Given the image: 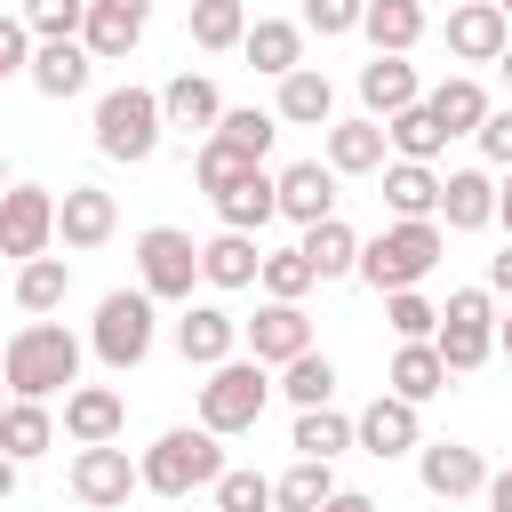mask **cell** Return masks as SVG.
I'll use <instances>...</instances> for the list:
<instances>
[{"label": "cell", "instance_id": "obj_57", "mask_svg": "<svg viewBox=\"0 0 512 512\" xmlns=\"http://www.w3.org/2000/svg\"><path fill=\"white\" fill-rule=\"evenodd\" d=\"M0 192H8V160H0Z\"/></svg>", "mask_w": 512, "mask_h": 512}, {"label": "cell", "instance_id": "obj_32", "mask_svg": "<svg viewBox=\"0 0 512 512\" xmlns=\"http://www.w3.org/2000/svg\"><path fill=\"white\" fill-rule=\"evenodd\" d=\"M384 384H392L400 400H416V408H424V400H440V392H448V360L432 352V336H424V344H400Z\"/></svg>", "mask_w": 512, "mask_h": 512}, {"label": "cell", "instance_id": "obj_18", "mask_svg": "<svg viewBox=\"0 0 512 512\" xmlns=\"http://www.w3.org/2000/svg\"><path fill=\"white\" fill-rule=\"evenodd\" d=\"M56 232H64V248H104V240L120 232L112 192H104V184H72V192L56 200Z\"/></svg>", "mask_w": 512, "mask_h": 512}, {"label": "cell", "instance_id": "obj_54", "mask_svg": "<svg viewBox=\"0 0 512 512\" xmlns=\"http://www.w3.org/2000/svg\"><path fill=\"white\" fill-rule=\"evenodd\" d=\"M16 496V456H0V504Z\"/></svg>", "mask_w": 512, "mask_h": 512}, {"label": "cell", "instance_id": "obj_4", "mask_svg": "<svg viewBox=\"0 0 512 512\" xmlns=\"http://www.w3.org/2000/svg\"><path fill=\"white\" fill-rule=\"evenodd\" d=\"M160 88H104L96 96V152L104 160H128V168H144L152 152H160Z\"/></svg>", "mask_w": 512, "mask_h": 512}, {"label": "cell", "instance_id": "obj_34", "mask_svg": "<svg viewBox=\"0 0 512 512\" xmlns=\"http://www.w3.org/2000/svg\"><path fill=\"white\" fill-rule=\"evenodd\" d=\"M424 104L440 112V128H448V136H472V128L488 120V88H480L472 72H448V80H440V88H432Z\"/></svg>", "mask_w": 512, "mask_h": 512}, {"label": "cell", "instance_id": "obj_6", "mask_svg": "<svg viewBox=\"0 0 512 512\" xmlns=\"http://www.w3.org/2000/svg\"><path fill=\"white\" fill-rule=\"evenodd\" d=\"M432 352L448 360V376H472V368L496 352V304H488V288H456V296L440 304Z\"/></svg>", "mask_w": 512, "mask_h": 512}, {"label": "cell", "instance_id": "obj_35", "mask_svg": "<svg viewBox=\"0 0 512 512\" xmlns=\"http://www.w3.org/2000/svg\"><path fill=\"white\" fill-rule=\"evenodd\" d=\"M384 208H392V216H432V208H440L432 160H392V168H384Z\"/></svg>", "mask_w": 512, "mask_h": 512}, {"label": "cell", "instance_id": "obj_47", "mask_svg": "<svg viewBox=\"0 0 512 512\" xmlns=\"http://www.w3.org/2000/svg\"><path fill=\"white\" fill-rule=\"evenodd\" d=\"M360 8H368V0H304V32H320V40L360 32Z\"/></svg>", "mask_w": 512, "mask_h": 512}, {"label": "cell", "instance_id": "obj_44", "mask_svg": "<svg viewBox=\"0 0 512 512\" xmlns=\"http://www.w3.org/2000/svg\"><path fill=\"white\" fill-rule=\"evenodd\" d=\"M384 320H392L400 344H424V336L440 328V304H424L416 288H392V296H384Z\"/></svg>", "mask_w": 512, "mask_h": 512}, {"label": "cell", "instance_id": "obj_59", "mask_svg": "<svg viewBox=\"0 0 512 512\" xmlns=\"http://www.w3.org/2000/svg\"><path fill=\"white\" fill-rule=\"evenodd\" d=\"M0 408H8V400H0Z\"/></svg>", "mask_w": 512, "mask_h": 512}, {"label": "cell", "instance_id": "obj_15", "mask_svg": "<svg viewBox=\"0 0 512 512\" xmlns=\"http://www.w3.org/2000/svg\"><path fill=\"white\" fill-rule=\"evenodd\" d=\"M432 216H440L448 232H488V224H496V176H488V168H448Z\"/></svg>", "mask_w": 512, "mask_h": 512}, {"label": "cell", "instance_id": "obj_43", "mask_svg": "<svg viewBox=\"0 0 512 512\" xmlns=\"http://www.w3.org/2000/svg\"><path fill=\"white\" fill-rule=\"evenodd\" d=\"M16 16H24V32H32V40H80L88 0H24Z\"/></svg>", "mask_w": 512, "mask_h": 512}, {"label": "cell", "instance_id": "obj_11", "mask_svg": "<svg viewBox=\"0 0 512 512\" xmlns=\"http://www.w3.org/2000/svg\"><path fill=\"white\" fill-rule=\"evenodd\" d=\"M240 336H248V360H264V368L312 352V320H304V304H280V296H264L256 320H240Z\"/></svg>", "mask_w": 512, "mask_h": 512}, {"label": "cell", "instance_id": "obj_33", "mask_svg": "<svg viewBox=\"0 0 512 512\" xmlns=\"http://www.w3.org/2000/svg\"><path fill=\"white\" fill-rule=\"evenodd\" d=\"M384 144L400 152V160H440V144H448V128H440V112L416 96V104H400L392 120H384Z\"/></svg>", "mask_w": 512, "mask_h": 512}, {"label": "cell", "instance_id": "obj_25", "mask_svg": "<svg viewBox=\"0 0 512 512\" xmlns=\"http://www.w3.org/2000/svg\"><path fill=\"white\" fill-rule=\"evenodd\" d=\"M360 32H368L376 56H408L424 40V0H368L360 8Z\"/></svg>", "mask_w": 512, "mask_h": 512}, {"label": "cell", "instance_id": "obj_16", "mask_svg": "<svg viewBox=\"0 0 512 512\" xmlns=\"http://www.w3.org/2000/svg\"><path fill=\"white\" fill-rule=\"evenodd\" d=\"M352 448H368V456H408V448H416V400L376 392V400L352 416Z\"/></svg>", "mask_w": 512, "mask_h": 512}, {"label": "cell", "instance_id": "obj_14", "mask_svg": "<svg viewBox=\"0 0 512 512\" xmlns=\"http://www.w3.org/2000/svg\"><path fill=\"white\" fill-rule=\"evenodd\" d=\"M416 472H424V488L448 496V504L488 488V464H480V448H464V440H416Z\"/></svg>", "mask_w": 512, "mask_h": 512}, {"label": "cell", "instance_id": "obj_13", "mask_svg": "<svg viewBox=\"0 0 512 512\" xmlns=\"http://www.w3.org/2000/svg\"><path fill=\"white\" fill-rule=\"evenodd\" d=\"M504 40H512V16H504L496 0H464V8H448V56H456V64H496Z\"/></svg>", "mask_w": 512, "mask_h": 512}, {"label": "cell", "instance_id": "obj_40", "mask_svg": "<svg viewBox=\"0 0 512 512\" xmlns=\"http://www.w3.org/2000/svg\"><path fill=\"white\" fill-rule=\"evenodd\" d=\"M240 32H248V8L240 0H192V48L224 56V48H240Z\"/></svg>", "mask_w": 512, "mask_h": 512}, {"label": "cell", "instance_id": "obj_3", "mask_svg": "<svg viewBox=\"0 0 512 512\" xmlns=\"http://www.w3.org/2000/svg\"><path fill=\"white\" fill-rule=\"evenodd\" d=\"M216 472H224V448H216V432H208V424H176V432H160V440L136 456V480H144L152 496L216 488Z\"/></svg>", "mask_w": 512, "mask_h": 512}, {"label": "cell", "instance_id": "obj_17", "mask_svg": "<svg viewBox=\"0 0 512 512\" xmlns=\"http://www.w3.org/2000/svg\"><path fill=\"white\" fill-rule=\"evenodd\" d=\"M272 192H280V216H288V224L336 216V168H320V160H288V168L272 176Z\"/></svg>", "mask_w": 512, "mask_h": 512}, {"label": "cell", "instance_id": "obj_48", "mask_svg": "<svg viewBox=\"0 0 512 512\" xmlns=\"http://www.w3.org/2000/svg\"><path fill=\"white\" fill-rule=\"evenodd\" d=\"M472 136H480V152H488L496 168H512V104H488V120H480Z\"/></svg>", "mask_w": 512, "mask_h": 512}, {"label": "cell", "instance_id": "obj_51", "mask_svg": "<svg viewBox=\"0 0 512 512\" xmlns=\"http://www.w3.org/2000/svg\"><path fill=\"white\" fill-rule=\"evenodd\" d=\"M480 496H488V512H512V472H488V488H480Z\"/></svg>", "mask_w": 512, "mask_h": 512}, {"label": "cell", "instance_id": "obj_22", "mask_svg": "<svg viewBox=\"0 0 512 512\" xmlns=\"http://www.w3.org/2000/svg\"><path fill=\"white\" fill-rule=\"evenodd\" d=\"M216 200V216H224V232H264L272 216H280V192H272V176L264 168H240L224 192H208Z\"/></svg>", "mask_w": 512, "mask_h": 512}, {"label": "cell", "instance_id": "obj_12", "mask_svg": "<svg viewBox=\"0 0 512 512\" xmlns=\"http://www.w3.org/2000/svg\"><path fill=\"white\" fill-rule=\"evenodd\" d=\"M144 16H152V0H88V16H80V48H88L96 64H120V56L144 40Z\"/></svg>", "mask_w": 512, "mask_h": 512}, {"label": "cell", "instance_id": "obj_9", "mask_svg": "<svg viewBox=\"0 0 512 512\" xmlns=\"http://www.w3.org/2000/svg\"><path fill=\"white\" fill-rule=\"evenodd\" d=\"M48 240H56V192L8 184L0 192V256H48Z\"/></svg>", "mask_w": 512, "mask_h": 512}, {"label": "cell", "instance_id": "obj_42", "mask_svg": "<svg viewBox=\"0 0 512 512\" xmlns=\"http://www.w3.org/2000/svg\"><path fill=\"white\" fill-rule=\"evenodd\" d=\"M256 288H264V296H280V304H304V288H312L304 248H272V256L256 264Z\"/></svg>", "mask_w": 512, "mask_h": 512}, {"label": "cell", "instance_id": "obj_39", "mask_svg": "<svg viewBox=\"0 0 512 512\" xmlns=\"http://www.w3.org/2000/svg\"><path fill=\"white\" fill-rule=\"evenodd\" d=\"M280 392H288L296 408L336 400V360H328V352H296V360H280Z\"/></svg>", "mask_w": 512, "mask_h": 512}, {"label": "cell", "instance_id": "obj_37", "mask_svg": "<svg viewBox=\"0 0 512 512\" xmlns=\"http://www.w3.org/2000/svg\"><path fill=\"white\" fill-rule=\"evenodd\" d=\"M208 136H224L240 160H264V152H272V136H280V120H272V112H256V104H224Z\"/></svg>", "mask_w": 512, "mask_h": 512}, {"label": "cell", "instance_id": "obj_29", "mask_svg": "<svg viewBox=\"0 0 512 512\" xmlns=\"http://www.w3.org/2000/svg\"><path fill=\"white\" fill-rule=\"evenodd\" d=\"M304 264H312V280H344L352 264H360V232L344 224V216H320V224H304Z\"/></svg>", "mask_w": 512, "mask_h": 512}, {"label": "cell", "instance_id": "obj_45", "mask_svg": "<svg viewBox=\"0 0 512 512\" xmlns=\"http://www.w3.org/2000/svg\"><path fill=\"white\" fill-rule=\"evenodd\" d=\"M216 512H272V480L264 472H216Z\"/></svg>", "mask_w": 512, "mask_h": 512}, {"label": "cell", "instance_id": "obj_60", "mask_svg": "<svg viewBox=\"0 0 512 512\" xmlns=\"http://www.w3.org/2000/svg\"><path fill=\"white\" fill-rule=\"evenodd\" d=\"M0 80H8V72H0Z\"/></svg>", "mask_w": 512, "mask_h": 512}, {"label": "cell", "instance_id": "obj_50", "mask_svg": "<svg viewBox=\"0 0 512 512\" xmlns=\"http://www.w3.org/2000/svg\"><path fill=\"white\" fill-rule=\"evenodd\" d=\"M488 288H496V296H512V240L488 256Z\"/></svg>", "mask_w": 512, "mask_h": 512}, {"label": "cell", "instance_id": "obj_58", "mask_svg": "<svg viewBox=\"0 0 512 512\" xmlns=\"http://www.w3.org/2000/svg\"><path fill=\"white\" fill-rule=\"evenodd\" d=\"M496 8H504V16H512V0H496Z\"/></svg>", "mask_w": 512, "mask_h": 512}, {"label": "cell", "instance_id": "obj_52", "mask_svg": "<svg viewBox=\"0 0 512 512\" xmlns=\"http://www.w3.org/2000/svg\"><path fill=\"white\" fill-rule=\"evenodd\" d=\"M320 512H376V504H368V496H360V488H336V496H328V504H320Z\"/></svg>", "mask_w": 512, "mask_h": 512}, {"label": "cell", "instance_id": "obj_19", "mask_svg": "<svg viewBox=\"0 0 512 512\" xmlns=\"http://www.w3.org/2000/svg\"><path fill=\"white\" fill-rule=\"evenodd\" d=\"M232 344H240V320H232L224 304H192V312L176 320V352H184V368H216V360H232Z\"/></svg>", "mask_w": 512, "mask_h": 512}, {"label": "cell", "instance_id": "obj_46", "mask_svg": "<svg viewBox=\"0 0 512 512\" xmlns=\"http://www.w3.org/2000/svg\"><path fill=\"white\" fill-rule=\"evenodd\" d=\"M240 168H264V160H240L224 136H200V160H192V176H200V192H224Z\"/></svg>", "mask_w": 512, "mask_h": 512}, {"label": "cell", "instance_id": "obj_23", "mask_svg": "<svg viewBox=\"0 0 512 512\" xmlns=\"http://www.w3.org/2000/svg\"><path fill=\"white\" fill-rule=\"evenodd\" d=\"M424 88H416V64L408 56H368L360 64V104H368V120H392L400 104H416Z\"/></svg>", "mask_w": 512, "mask_h": 512}, {"label": "cell", "instance_id": "obj_28", "mask_svg": "<svg viewBox=\"0 0 512 512\" xmlns=\"http://www.w3.org/2000/svg\"><path fill=\"white\" fill-rule=\"evenodd\" d=\"M328 168L336 176H376L384 168V120H328Z\"/></svg>", "mask_w": 512, "mask_h": 512}, {"label": "cell", "instance_id": "obj_61", "mask_svg": "<svg viewBox=\"0 0 512 512\" xmlns=\"http://www.w3.org/2000/svg\"><path fill=\"white\" fill-rule=\"evenodd\" d=\"M184 8H192V0H184Z\"/></svg>", "mask_w": 512, "mask_h": 512}, {"label": "cell", "instance_id": "obj_36", "mask_svg": "<svg viewBox=\"0 0 512 512\" xmlns=\"http://www.w3.org/2000/svg\"><path fill=\"white\" fill-rule=\"evenodd\" d=\"M336 496V472H328V456H296L280 480H272V504L280 512H320Z\"/></svg>", "mask_w": 512, "mask_h": 512}, {"label": "cell", "instance_id": "obj_53", "mask_svg": "<svg viewBox=\"0 0 512 512\" xmlns=\"http://www.w3.org/2000/svg\"><path fill=\"white\" fill-rule=\"evenodd\" d=\"M496 224L512 232V168H504V184H496Z\"/></svg>", "mask_w": 512, "mask_h": 512}, {"label": "cell", "instance_id": "obj_5", "mask_svg": "<svg viewBox=\"0 0 512 512\" xmlns=\"http://www.w3.org/2000/svg\"><path fill=\"white\" fill-rule=\"evenodd\" d=\"M192 280H200V240L192 232H176V224L136 232V288L152 304H192Z\"/></svg>", "mask_w": 512, "mask_h": 512}, {"label": "cell", "instance_id": "obj_27", "mask_svg": "<svg viewBox=\"0 0 512 512\" xmlns=\"http://www.w3.org/2000/svg\"><path fill=\"white\" fill-rule=\"evenodd\" d=\"M216 112H224V96H216L208 72H176V80L160 88V120H168V128H200V136H208Z\"/></svg>", "mask_w": 512, "mask_h": 512}, {"label": "cell", "instance_id": "obj_1", "mask_svg": "<svg viewBox=\"0 0 512 512\" xmlns=\"http://www.w3.org/2000/svg\"><path fill=\"white\" fill-rule=\"evenodd\" d=\"M0 384L16 400H48V392H72L80 384V336L64 320H24L0 352Z\"/></svg>", "mask_w": 512, "mask_h": 512}, {"label": "cell", "instance_id": "obj_49", "mask_svg": "<svg viewBox=\"0 0 512 512\" xmlns=\"http://www.w3.org/2000/svg\"><path fill=\"white\" fill-rule=\"evenodd\" d=\"M32 64V32H24V16H0V72H24Z\"/></svg>", "mask_w": 512, "mask_h": 512}, {"label": "cell", "instance_id": "obj_20", "mask_svg": "<svg viewBox=\"0 0 512 512\" xmlns=\"http://www.w3.org/2000/svg\"><path fill=\"white\" fill-rule=\"evenodd\" d=\"M120 424H128V400H120L112 384H72V392H64V432H72L80 448L120 440Z\"/></svg>", "mask_w": 512, "mask_h": 512}, {"label": "cell", "instance_id": "obj_8", "mask_svg": "<svg viewBox=\"0 0 512 512\" xmlns=\"http://www.w3.org/2000/svg\"><path fill=\"white\" fill-rule=\"evenodd\" d=\"M88 344H96L104 368H144V352H152V296H144V288H112V296L96 304Z\"/></svg>", "mask_w": 512, "mask_h": 512}, {"label": "cell", "instance_id": "obj_56", "mask_svg": "<svg viewBox=\"0 0 512 512\" xmlns=\"http://www.w3.org/2000/svg\"><path fill=\"white\" fill-rule=\"evenodd\" d=\"M496 344H504V360H512V320H504V328H496Z\"/></svg>", "mask_w": 512, "mask_h": 512}, {"label": "cell", "instance_id": "obj_2", "mask_svg": "<svg viewBox=\"0 0 512 512\" xmlns=\"http://www.w3.org/2000/svg\"><path fill=\"white\" fill-rule=\"evenodd\" d=\"M440 256H448V240H440L432 216H392L376 240H360V264H352V272H360L376 296H392V288H416Z\"/></svg>", "mask_w": 512, "mask_h": 512}, {"label": "cell", "instance_id": "obj_21", "mask_svg": "<svg viewBox=\"0 0 512 512\" xmlns=\"http://www.w3.org/2000/svg\"><path fill=\"white\" fill-rule=\"evenodd\" d=\"M24 72H32V88H40L48 104H64V96H80V88H88V72H96V56H88L80 40H40Z\"/></svg>", "mask_w": 512, "mask_h": 512}, {"label": "cell", "instance_id": "obj_31", "mask_svg": "<svg viewBox=\"0 0 512 512\" xmlns=\"http://www.w3.org/2000/svg\"><path fill=\"white\" fill-rule=\"evenodd\" d=\"M48 448H56V416H48V400H8V408H0V456L32 464V456H48Z\"/></svg>", "mask_w": 512, "mask_h": 512}, {"label": "cell", "instance_id": "obj_10", "mask_svg": "<svg viewBox=\"0 0 512 512\" xmlns=\"http://www.w3.org/2000/svg\"><path fill=\"white\" fill-rule=\"evenodd\" d=\"M144 480H136V464H128V448H112V440H96V448H80L72 456V496L88 504V512H112V504H128Z\"/></svg>", "mask_w": 512, "mask_h": 512}, {"label": "cell", "instance_id": "obj_30", "mask_svg": "<svg viewBox=\"0 0 512 512\" xmlns=\"http://www.w3.org/2000/svg\"><path fill=\"white\" fill-rule=\"evenodd\" d=\"M256 264H264L256 232H216V240L200 248V280H208V288H256Z\"/></svg>", "mask_w": 512, "mask_h": 512}, {"label": "cell", "instance_id": "obj_26", "mask_svg": "<svg viewBox=\"0 0 512 512\" xmlns=\"http://www.w3.org/2000/svg\"><path fill=\"white\" fill-rule=\"evenodd\" d=\"M240 48H248V64H256V72H272V80H280V72H296V64H304V24H288V16H256V24L240 32Z\"/></svg>", "mask_w": 512, "mask_h": 512}, {"label": "cell", "instance_id": "obj_38", "mask_svg": "<svg viewBox=\"0 0 512 512\" xmlns=\"http://www.w3.org/2000/svg\"><path fill=\"white\" fill-rule=\"evenodd\" d=\"M72 296V264L64 256H24V272H16V304L24 312H56Z\"/></svg>", "mask_w": 512, "mask_h": 512}, {"label": "cell", "instance_id": "obj_7", "mask_svg": "<svg viewBox=\"0 0 512 512\" xmlns=\"http://www.w3.org/2000/svg\"><path fill=\"white\" fill-rule=\"evenodd\" d=\"M264 400H272L264 360H216L208 384H200V424H208L216 440H224V432H248V424L264 416Z\"/></svg>", "mask_w": 512, "mask_h": 512}, {"label": "cell", "instance_id": "obj_55", "mask_svg": "<svg viewBox=\"0 0 512 512\" xmlns=\"http://www.w3.org/2000/svg\"><path fill=\"white\" fill-rule=\"evenodd\" d=\"M496 64H504V88H512V40H504V56H496Z\"/></svg>", "mask_w": 512, "mask_h": 512}, {"label": "cell", "instance_id": "obj_24", "mask_svg": "<svg viewBox=\"0 0 512 512\" xmlns=\"http://www.w3.org/2000/svg\"><path fill=\"white\" fill-rule=\"evenodd\" d=\"M328 112H336L328 72H312V64L280 72V104H272V120H288V128H328Z\"/></svg>", "mask_w": 512, "mask_h": 512}, {"label": "cell", "instance_id": "obj_41", "mask_svg": "<svg viewBox=\"0 0 512 512\" xmlns=\"http://www.w3.org/2000/svg\"><path fill=\"white\" fill-rule=\"evenodd\" d=\"M344 448H352V416H336L328 400L296 408V456H344Z\"/></svg>", "mask_w": 512, "mask_h": 512}]
</instances>
